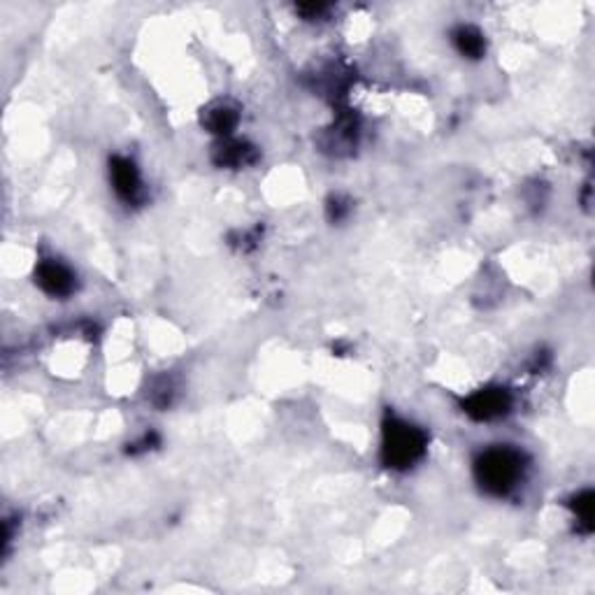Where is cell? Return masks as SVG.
<instances>
[{
  "instance_id": "cell-1",
  "label": "cell",
  "mask_w": 595,
  "mask_h": 595,
  "mask_svg": "<svg viewBox=\"0 0 595 595\" xmlns=\"http://www.w3.org/2000/svg\"><path fill=\"white\" fill-rule=\"evenodd\" d=\"M475 479L486 496L507 498L519 489L526 479L528 458L521 449L510 444H498L479 451V456L472 463Z\"/></svg>"
},
{
  "instance_id": "cell-2",
  "label": "cell",
  "mask_w": 595,
  "mask_h": 595,
  "mask_svg": "<svg viewBox=\"0 0 595 595\" xmlns=\"http://www.w3.org/2000/svg\"><path fill=\"white\" fill-rule=\"evenodd\" d=\"M426 451L428 435L424 428L398 414H386L382 424V447H379L384 468L396 472L410 470L426 456Z\"/></svg>"
},
{
  "instance_id": "cell-3",
  "label": "cell",
  "mask_w": 595,
  "mask_h": 595,
  "mask_svg": "<svg viewBox=\"0 0 595 595\" xmlns=\"http://www.w3.org/2000/svg\"><path fill=\"white\" fill-rule=\"evenodd\" d=\"M512 403V393L505 386H486L463 400V412L472 421H498L512 412Z\"/></svg>"
},
{
  "instance_id": "cell-4",
  "label": "cell",
  "mask_w": 595,
  "mask_h": 595,
  "mask_svg": "<svg viewBox=\"0 0 595 595\" xmlns=\"http://www.w3.org/2000/svg\"><path fill=\"white\" fill-rule=\"evenodd\" d=\"M35 284L47 296L66 300L77 291V275L70 265L59 261V258H42L38 268H35Z\"/></svg>"
},
{
  "instance_id": "cell-5",
  "label": "cell",
  "mask_w": 595,
  "mask_h": 595,
  "mask_svg": "<svg viewBox=\"0 0 595 595\" xmlns=\"http://www.w3.org/2000/svg\"><path fill=\"white\" fill-rule=\"evenodd\" d=\"M110 184L124 203H140L142 196H145V184H142L140 170L126 156H114V159H110Z\"/></svg>"
},
{
  "instance_id": "cell-6",
  "label": "cell",
  "mask_w": 595,
  "mask_h": 595,
  "mask_svg": "<svg viewBox=\"0 0 595 595\" xmlns=\"http://www.w3.org/2000/svg\"><path fill=\"white\" fill-rule=\"evenodd\" d=\"M451 42H454L456 52L463 56V59H482L486 54V40H484V33L479 31V28L470 26V24H463L454 28V33H451Z\"/></svg>"
},
{
  "instance_id": "cell-7",
  "label": "cell",
  "mask_w": 595,
  "mask_h": 595,
  "mask_svg": "<svg viewBox=\"0 0 595 595\" xmlns=\"http://www.w3.org/2000/svg\"><path fill=\"white\" fill-rule=\"evenodd\" d=\"M256 161V152L252 145L240 140H221V145L217 149V163L224 168H242L249 166V163Z\"/></svg>"
},
{
  "instance_id": "cell-8",
  "label": "cell",
  "mask_w": 595,
  "mask_h": 595,
  "mask_svg": "<svg viewBox=\"0 0 595 595\" xmlns=\"http://www.w3.org/2000/svg\"><path fill=\"white\" fill-rule=\"evenodd\" d=\"M203 124L210 133H217L221 138H231L235 126H238V112H235L231 105L217 103L205 112Z\"/></svg>"
},
{
  "instance_id": "cell-9",
  "label": "cell",
  "mask_w": 595,
  "mask_h": 595,
  "mask_svg": "<svg viewBox=\"0 0 595 595\" xmlns=\"http://www.w3.org/2000/svg\"><path fill=\"white\" fill-rule=\"evenodd\" d=\"M572 510H575V516H577V523H582L584 526V533H591L593 530V493L591 491H584L579 493V496H575V500H572Z\"/></svg>"
}]
</instances>
